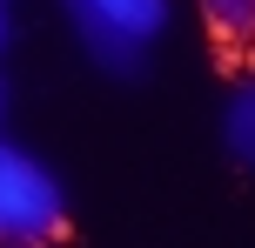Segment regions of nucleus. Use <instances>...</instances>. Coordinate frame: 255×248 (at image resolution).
I'll return each mask as SVG.
<instances>
[{
  "instance_id": "f257e3e1",
  "label": "nucleus",
  "mask_w": 255,
  "mask_h": 248,
  "mask_svg": "<svg viewBox=\"0 0 255 248\" xmlns=\"http://www.w3.org/2000/svg\"><path fill=\"white\" fill-rule=\"evenodd\" d=\"M67 235V188L34 148L0 134V248H54Z\"/></svg>"
},
{
  "instance_id": "f03ea898",
  "label": "nucleus",
  "mask_w": 255,
  "mask_h": 248,
  "mask_svg": "<svg viewBox=\"0 0 255 248\" xmlns=\"http://www.w3.org/2000/svg\"><path fill=\"white\" fill-rule=\"evenodd\" d=\"M168 13H175V0H67V20H74L88 61L108 74H141L148 47L168 34Z\"/></svg>"
},
{
  "instance_id": "7ed1b4c3",
  "label": "nucleus",
  "mask_w": 255,
  "mask_h": 248,
  "mask_svg": "<svg viewBox=\"0 0 255 248\" xmlns=\"http://www.w3.org/2000/svg\"><path fill=\"white\" fill-rule=\"evenodd\" d=\"M222 148L242 168H255V81H235L222 94Z\"/></svg>"
},
{
  "instance_id": "20e7f679",
  "label": "nucleus",
  "mask_w": 255,
  "mask_h": 248,
  "mask_svg": "<svg viewBox=\"0 0 255 248\" xmlns=\"http://www.w3.org/2000/svg\"><path fill=\"white\" fill-rule=\"evenodd\" d=\"M195 7L222 47H255V0H195Z\"/></svg>"
},
{
  "instance_id": "39448f33",
  "label": "nucleus",
  "mask_w": 255,
  "mask_h": 248,
  "mask_svg": "<svg viewBox=\"0 0 255 248\" xmlns=\"http://www.w3.org/2000/svg\"><path fill=\"white\" fill-rule=\"evenodd\" d=\"M0 47H7V0H0Z\"/></svg>"
},
{
  "instance_id": "423d86ee",
  "label": "nucleus",
  "mask_w": 255,
  "mask_h": 248,
  "mask_svg": "<svg viewBox=\"0 0 255 248\" xmlns=\"http://www.w3.org/2000/svg\"><path fill=\"white\" fill-rule=\"evenodd\" d=\"M0 114H7V87H0Z\"/></svg>"
}]
</instances>
